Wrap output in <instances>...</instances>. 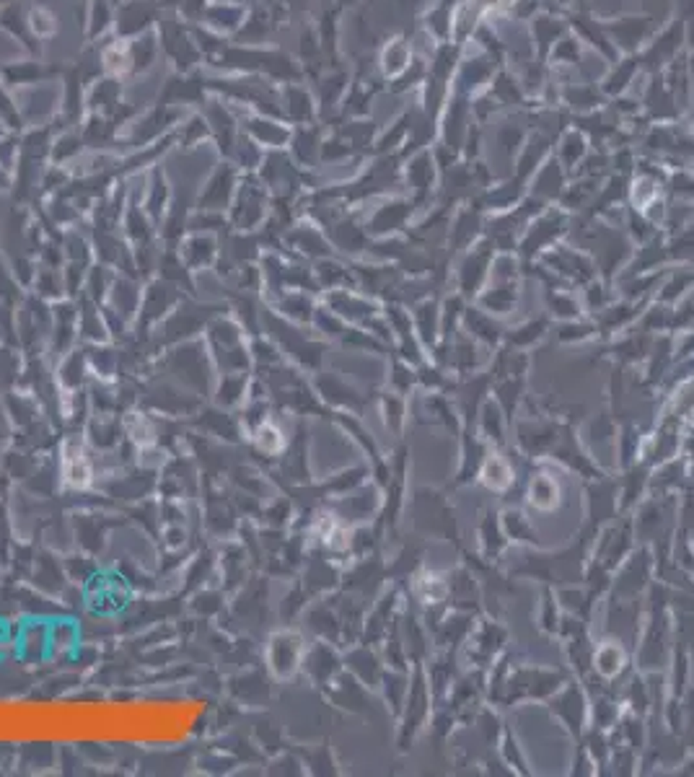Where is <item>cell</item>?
Returning <instances> with one entry per match:
<instances>
[{
	"mask_svg": "<svg viewBox=\"0 0 694 777\" xmlns=\"http://www.w3.org/2000/svg\"><path fill=\"white\" fill-rule=\"evenodd\" d=\"M479 422H482V436L490 441H503L505 433V415L500 412V407L495 401H484L479 410Z\"/></svg>",
	"mask_w": 694,
	"mask_h": 777,
	"instance_id": "6",
	"label": "cell"
},
{
	"mask_svg": "<svg viewBox=\"0 0 694 777\" xmlns=\"http://www.w3.org/2000/svg\"><path fill=\"white\" fill-rule=\"evenodd\" d=\"M475 645H472V656H475L477 663H487L495 653H498V648L505 642V630L503 627H498V624H482L479 630H477L475 635Z\"/></svg>",
	"mask_w": 694,
	"mask_h": 777,
	"instance_id": "5",
	"label": "cell"
},
{
	"mask_svg": "<svg viewBox=\"0 0 694 777\" xmlns=\"http://www.w3.org/2000/svg\"><path fill=\"white\" fill-rule=\"evenodd\" d=\"M88 477H91V469H88V464L83 459V451L81 448L68 451V456H65V479H68L70 485L86 487L88 485Z\"/></svg>",
	"mask_w": 694,
	"mask_h": 777,
	"instance_id": "8",
	"label": "cell"
},
{
	"mask_svg": "<svg viewBox=\"0 0 694 777\" xmlns=\"http://www.w3.org/2000/svg\"><path fill=\"white\" fill-rule=\"evenodd\" d=\"M479 477H482V485L500 493V490H508L510 482H513V469L510 464L500 456V453H487L479 464Z\"/></svg>",
	"mask_w": 694,
	"mask_h": 777,
	"instance_id": "4",
	"label": "cell"
},
{
	"mask_svg": "<svg viewBox=\"0 0 694 777\" xmlns=\"http://www.w3.org/2000/svg\"><path fill=\"white\" fill-rule=\"evenodd\" d=\"M552 713H554L562 723H567L570 731L580 734L585 726V717H588V700H585V694L580 692V687L570 684L565 692H559L557 697L552 700Z\"/></svg>",
	"mask_w": 694,
	"mask_h": 777,
	"instance_id": "1",
	"label": "cell"
},
{
	"mask_svg": "<svg viewBox=\"0 0 694 777\" xmlns=\"http://www.w3.org/2000/svg\"><path fill=\"white\" fill-rule=\"evenodd\" d=\"M495 516H487V521L482 523V546H484V555L487 557H495L505 546V539H508V534H505V529L500 526L498 521H492Z\"/></svg>",
	"mask_w": 694,
	"mask_h": 777,
	"instance_id": "9",
	"label": "cell"
},
{
	"mask_svg": "<svg viewBox=\"0 0 694 777\" xmlns=\"http://www.w3.org/2000/svg\"><path fill=\"white\" fill-rule=\"evenodd\" d=\"M526 497H529V503H531L536 511H542V513L554 511L559 505V482L552 477V474H536V477H531V482H529Z\"/></svg>",
	"mask_w": 694,
	"mask_h": 777,
	"instance_id": "3",
	"label": "cell"
},
{
	"mask_svg": "<svg viewBox=\"0 0 694 777\" xmlns=\"http://www.w3.org/2000/svg\"><path fill=\"white\" fill-rule=\"evenodd\" d=\"M542 324H529L524 326V329H518V332L510 334V342H516V345H531V342H536L539 337H542Z\"/></svg>",
	"mask_w": 694,
	"mask_h": 777,
	"instance_id": "10",
	"label": "cell"
},
{
	"mask_svg": "<svg viewBox=\"0 0 694 777\" xmlns=\"http://www.w3.org/2000/svg\"><path fill=\"white\" fill-rule=\"evenodd\" d=\"M417 596L423 598L425 604H440L446 593H449V586L440 581L435 572H425L423 578H417Z\"/></svg>",
	"mask_w": 694,
	"mask_h": 777,
	"instance_id": "7",
	"label": "cell"
},
{
	"mask_svg": "<svg viewBox=\"0 0 694 777\" xmlns=\"http://www.w3.org/2000/svg\"><path fill=\"white\" fill-rule=\"evenodd\" d=\"M625 663H627V656L619 640H604L599 648H593L591 666L601 679H614V676L625 668Z\"/></svg>",
	"mask_w": 694,
	"mask_h": 777,
	"instance_id": "2",
	"label": "cell"
},
{
	"mask_svg": "<svg viewBox=\"0 0 694 777\" xmlns=\"http://www.w3.org/2000/svg\"><path fill=\"white\" fill-rule=\"evenodd\" d=\"M570 337H573V334L559 332V340H570ZM583 337H591V332H578V334H576V340H583Z\"/></svg>",
	"mask_w": 694,
	"mask_h": 777,
	"instance_id": "11",
	"label": "cell"
}]
</instances>
